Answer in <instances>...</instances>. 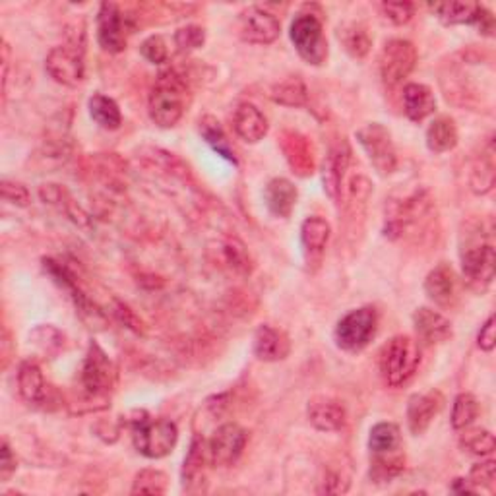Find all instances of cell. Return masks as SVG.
Instances as JSON below:
<instances>
[{
    "label": "cell",
    "mask_w": 496,
    "mask_h": 496,
    "mask_svg": "<svg viewBox=\"0 0 496 496\" xmlns=\"http://www.w3.org/2000/svg\"><path fill=\"white\" fill-rule=\"evenodd\" d=\"M186 84L175 70L159 72L151 87L148 111L150 118L159 128H173L186 111Z\"/></svg>",
    "instance_id": "cell-1"
},
{
    "label": "cell",
    "mask_w": 496,
    "mask_h": 496,
    "mask_svg": "<svg viewBox=\"0 0 496 496\" xmlns=\"http://www.w3.org/2000/svg\"><path fill=\"white\" fill-rule=\"evenodd\" d=\"M419 365H421V349L410 336H395L380 349V377L390 388H400L405 382H410Z\"/></svg>",
    "instance_id": "cell-2"
},
{
    "label": "cell",
    "mask_w": 496,
    "mask_h": 496,
    "mask_svg": "<svg viewBox=\"0 0 496 496\" xmlns=\"http://www.w3.org/2000/svg\"><path fill=\"white\" fill-rule=\"evenodd\" d=\"M130 425L134 448L150 459L169 456L179 440V428L169 419L151 421L146 411H136V419H132Z\"/></svg>",
    "instance_id": "cell-3"
},
{
    "label": "cell",
    "mask_w": 496,
    "mask_h": 496,
    "mask_svg": "<svg viewBox=\"0 0 496 496\" xmlns=\"http://www.w3.org/2000/svg\"><path fill=\"white\" fill-rule=\"evenodd\" d=\"M433 202L427 191H417L411 196L402 198L390 204L386 214L384 233L390 239H407L413 235V231L425 229L428 219L433 215Z\"/></svg>",
    "instance_id": "cell-4"
},
{
    "label": "cell",
    "mask_w": 496,
    "mask_h": 496,
    "mask_svg": "<svg viewBox=\"0 0 496 496\" xmlns=\"http://www.w3.org/2000/svg\"><path fill=\"white\" fill-rule=\"evenodd\" d=\"M80 384L87 402H97L103 407L107 405V398L111 395L117 386V369L113 361L107 357V353L97 344H90V349L85 353Z\"/></svg>",
    "instance_id": "cell-5"
},
{
    "label": "cell",
    "mask_w": 496,
    "mask_h": 496,
    "mask_svg": "<svg viewBox=\"0 0 496 496\" xmlns=\"http://www.w3.org/2000/svg\"><path fill=\"white\" fill-rule=\"evenodd\" d=\"M45 70L51 78L74 87L84 82L85 78V62H84V31L76 33L69 39L66 45L54 47L49 51L45 61Z\"/></svg>",
    "instance_id": "cell-6"
},
{
    "label": "cell",
    "mask_w": 496,
    "mask_h": 496,
    "mask_svg": "<svg viewBox=\"0 0 496 496\" xmlns=\"http://www.w3.org/2000/svg\"><path fill=\"white\" fill-rule=\"evenodd\" d=\"M289 37L293 41V45L299 53V57L313 64L321 66L328 59V41L324 36L322 21L313 12H301L297 14L295 20L291 21L289 28Z\"/></svg>",
    "instance_id": "cell-7"
},
{
    "label": "cell",
    "mask_w": 496,
    "mask_h": 496,
    "mask_svg": "<svg viewBox=\"0 0 496 496\" xmlns=\"http://www.w3.org/2000/svg\"><path fill=\"white\" fill-rule=\"evenodd\" d=\"M378 329V313L374 306H361L346 314L336 326V344L339 349L357 353L365 349Z\"/></svg>",
    "instance_id": "cell-8"
},
{
    "label": "cell",
    "mask_w": 496,
    "mask_h": 496,
    "mask_svg": "<svg viewBox=\"0 0 496 496\" xmlns=\"http://www.w3.org/2000/svg\"><path fill=\"white\" fill-rule=\"evenodd\" d=\"M417 49L407 39H392L386 43L378 59L380 78L388 87L402 85L415 70Z\"/></svg>",
    "instance_id": "cell-9"
},
{
    "label": "cell",
    "mask_w": 496,
    "mask_h": 496,
    "mask_svg": "<svg viewBox=\"0 0 496 496\" xmlns=\"http://www.w3.org/2000/svg\"><path fill=\"white\" fill-rule=\"evenodd\" d=\"M45 270L53 275L54 281H57L61 288L70 293L76 313L80 314L84 324L90 329H103L107 326V316L103 314L102 308H99L90 297H87L82 288L78 285V280L74 278V273L64 266L61 262L54 260H45Z\"/></svg>",
    "instance_id": "cell-10"
},
{
    "label": "cell",
    "mask_w": 496,
    "mask_h": 496,
    "mask_svg": "<svg viewBox=\"0 0 496 496\" xmlns=\"http://www.w3.org/2000/svg\"><path fill=\"white\" fill-rule=\"evenodd\" d=\"M359 144L365 150L372 167L382 176H388L398 167V153H395L390 130L380 123H370L357 132Z\"/></svg>",
    "instance_id": "cell-11"
},
{
    "label": "cell",
    "mask_w": 496,
    "mask_h": 496,
    "mask_svg": "<svg viewBox=\"0 0 496 496\" xmlns=\"http://www.w3.org/2000/svg\"><path fill=\"white\" fill-rule=\"evenodd\" d=\"M128 16L115 3H103L97 12V41L107 53H123L128 43Z\"/></svg>",
    "instance_id": "cell-12"
},
{
    "label": "cell",
    "mask_w": 496,
    "mask_h": 496,
    "mask_svg": "<svg viewBox=\"0 0 496 496\" xmlns=\"http://www.w3.org/2000/svg\"><path fill=\"white\" fill-rule=\"evenodd\" d=\"M461 270H464L469 285L481 288V291L487 289L496 272V252L492 242L481 240L461 250Z\"/></svg>",
    "instance_id": "cell-13"
},
{
    "label": "cell",
    "mask_w": 496,
    "mask_h": 496,
    "mask_svg": "<svg viewBox=\"0 0 496 496\" xmlns=\"http://www.w3.org/2000/svg\"><path fill=\"white\" fill-rule=\"evenodd\" d=\"M247 444V431L237 423H225L217 428L214 436L207 440V450H209V459L212 466L227 468L233 466L235 461L240 458L242 450Z\"/></svg>",
    "instance_id": "cell-14"
},
{
    "label": "cell",
    "mask_w": 496,
    "mask_h": 496,
    "mask_svg": "<svg viewBox=\"0 0 496 496\" xmlns=\"http://www.w3.org/2000/svg\"><path fill=\"white\" fill-rule=\"evenodd\" d=\"M240 37L252 45H270L280 37L281 24L275 14L260 6H250L240 14Z\"/></svg>",
    "instance_id": "cell-15"
},
{
    "label": "cell",
    "mask_w": 496,
    "mask_h": 496,
    "mask_svg": "<svg viewBox=\"0 0 496 496\" xmlns=\"http://www.w3.org/2000/svg\"><path fill=\"white\" fill-rule=\"evenodd\" d=\"M444 398L438 390H431L427 394H415L407 403V425L413 435H425L427 428L431 427L435 417L443 411Z\"/></svg>",
    "instance_id": "cell-16"
},
{
    "label": "cell",
    "mask_w": 496,
    "mask_h": 496,
    "mask_svg": "<svg viewBox=\"0 0 496 496\" xmlns=\"http://www.w3.org/2000/svg\"><path fill=\"white\" fill-rule=\"evenodd\" d=\"M306 415L311 425L322 433L341 431L347 423L346 407L334 398H326V395H318V398L308 402Z\"/></svg>",
    "instance_id": "cell-17"
},
{
    "label": "cell",
    "mask_w": 496,
    "mask_h": 496,
    "mask_svg": "<svg viewBox=\"0 0 496 496\" xmlns=\"http://www.w3.org/2000/svg\"><path fill=\"white\" fill-rule=\"evenodd\" d=\"M351 161V148L346 140H339L337 144L329 148L328 156L322 163V183L326 194L337 200L341 192V184H344V176L349 169Z\"/></svg>",
    "instance_id": "cell-18"
},
{
    "label": "cell",
    "mask_w": 496,
    "mask_h": 496,
    "mask_svg": "<svg viewBox=\"0 0 496 496\" xmlns=\"http://www.w3.org/2000/svg\"><path fill=\"white\" fill-rule=\"evenodd\" d=\"M281 150L285 153V159L289 161L291 169L299 176L313 175L316 169L314 150L311 140L299 134V132L285 130L281 136Z\"/></svg>",
    "instance_id": "cell-19"
},
{
    "label": "cell",
    "mask_w": 496,
    "mask_h": 496,
    "mask_svg": "<svg viewBox=\"0 0 496 496\" xmlns=\"http://www.w3.org/2000/svg\"><path fill=\"white\" fill-rule=\"evenodd\" d=\"M425 293L435 305L450 308L458 299V278L448 264H440L425 280Z\"/></svg>",
    "instance_id": "cell-20"
},
{
    "label": "cell",
    "mask_w": 496,
    "mask_h": 496,
    "mask_svg": "<svg viewBox=\"0 0 496 496\" xmlns=\"http://www.w3.org/2000/svg\"><path fill=\"white\" fill-rule=\"evenodd\" d=\"M291 341L281 329L264 324L255 334V355L264 362H278L289 355Z\"/></svg>",
    "instance_id": "cell-21"
},
{
    "label": "cell",
    "mask_w": 496,
    "mask_h": 496,
    "mask_svg": "<svg viewBox=\"0 0 496 496\" xmlns=\"http://www.w3.org/2000/svg\"><path fill=\"white\" fill-rule=\"evenodd\" d=\"M233 128L242 142L258 144L268 134V118L256 105L240 103L233 115Z\"/></svg>",
    "instance_id": "cell-22"
},
{
    "label": "cell",
    "mask_w": 496,
    "mask_h": 496,
    "mask_svg": "<svg viewBox=\"0 0 496 496\" xmlns=\"http://www.w3.org/2000/svg\"><path fill=\"white\" fill-rule=\"evenodd\" d=\"M207 464H212V459H209L207 443L200 435H196L192 438L191 450H189V454H186L184 464H183L184 489L192 491L194 487H200L207 476Z\"/></svg>",
    "instance_id": "cell-23"
},
{
    "label": "cell",
    "mask_w": 496,
    "mask_h": 496,
    "mask_svg": "<svg viewBox=\"0 0 496 496\" xmlns=\"http://www.w3.org/2000/svg\"><path fill=\"white\" fill-rule=\"evenodd\" d=\"M413 324L419 337H421L425 344H443L448 337H451V324L444 314H440L433 308H417L413 314Z\"/></svg>",
    "instance_id": "cell-24"
},
{
    "label": "cell",
    "mask_w": 496,
    "mask_h": 496,
    "mask_svg": "<svg viewBox=\"0 0 496 496\" xmlns=\"http://www.w3.org/2000/svg\"><path fill=\"white\" fill-rule=\"evenodd\" d=\"M297 198H299V192L288 179H272L264 189V202H266L270 214L281 219L291 215L297 206Z\"/></svg>",
    "instance_id": "cell-25"
},
{
    "label": "cell",
    "mask_w": 496,
    "mask_h": 496,
    "mask_svg": "<svg viewBox=\"0 0 496 496\" xmlns=\"http://www.w3.org/2000/svg\"><path fill=\"white\" fill-rule=\"evenodd\" d=\"M403 109L407 118L413 123H421L427 117H431L436 109L435 94L425 84H407L403 87Z\"/></svg>",
    "instance_id": "cell-26"
},
{
    "label": "cell",
    "mask_w": 496,
    "mask_h": 496,
    "mask_svg": "<svg viewBox=\"0 0 496 496\" xmlns=\"http://www.w3.org/2000/svg\"><path fill=\"white\" fill-rule=\"evenodd\" d=\"M18 392L28 403L39 405L47 402V384L36 361H26L20 365Z\"/></svg>",
    "instance_id": "cell-27"
},
{
    "label": "cell",
    "mask_w": 496,
    "mask_h": 496,
    "mask_svg": "<svg viewBox=\"0 0 496 496\" xmlns=\"http://www.w3.org/2000/svg\"><path fill=\"white\" fill-rule=\"evenodd\" d=\"M427 146L435 153H446L458 146V126L446 115L435 118L427 128Z\"/></svg>",
    "instance_id": "cell-28"
},
{
    "label": "cell",
    "mask_w": 496,
    "mask_h": 496,
    "mask_svg": "<svg viewBox=\"0 0 496 496\" xmlns=\"http://www.w3.org/2000/svg\"><path fill=\"white\" fill-rule=\"evenodd\" d=\"M39 196H41V200L45 202V204L59 206L62 212L69 215L76 225L85 227L87 224H90V217H87V214L84 212V209L72 200L70 194L66 192L62 186H59V184H43L41 189H39Z\"/></svg>",
    "instance_id": "cell-29"
},
{
    "label": "cell",
    "mask_w": 496,
    "mask_h": 496,
    "mask_svg": "<svg viewBox=\"0 0 496 496\" xmlns=\"http://www.w3.org/2000/svg\"><path fill=\"white\" fill-rule=\"evenodd\" d=\"M433 12L446 26H476L481 4L477 3H438L433 4Z\"/></svg>",
    "instance_id": "cell-30"
},
{
    "label": "cell",
    "mask_w": 496,
    "mask_h": 496,
    "mask_svg": "<svg viewBox=\"0 0 496 496\" xmlns=\"http://www.w3.org/2000/svg\"><path fill=\"white\" fill-rule=\"evenodd\" d=\"M329 233H332V229H329V224L324 217L314 215L305 219L301 225V242L308 255L321 256L329 240Z\"/></svg>",
    "instance_id": "cell-31"
},
{
    "label": "cell",
    "mask_w": 496,
    "mask_h": 496,
    "mask_svg": "<svg viewBox=\"0 0 496 496\" xmlns=\"http://www.w3.org/2000/svg\"><path fill=\"white\" fill-rule=\"evenodd\" d=\"M402 446L400 427L394 423H378L372 427L369 436V448L374 456L394 454Z\"/></svg>",
    "instance_id": "cell-32"
},
{
    "label": "cell",
    "mask_w": 496,
    "mask_h": 496,
    "mask_svg": "<svg viewBox=\"0 0 496 496\" xmlns=\"http://www.w3.org/2000/svg\"><path fill=\"white\" fill-rule=\"evenodd\" d=\"M200 134L207 142V146H212V150L217 153V156H222L231 163H237L235 150L231 146L225 130L222 128V125H219L217 118L204 117L200 120Z\"/></svg>",
    "instance_id": "cell-33"
},
{
    "label": "cell",
    "mask_w": 496,
    "mask_h": 496,
    "mask_svg": "<svg viewBox=\"0 0 496 496\" xmlns=\"http://www.w3.org/2000/svg\"><path fill=\"white\" fill-rule=\"evenodd\" d=\"M90 115L105 130H117L123 125V115H120V109L115 99L102 94H95L90 99Z\"/></svg>",
    "instance_id": "cell-34"
},
{
    "label": "cell",
    "mask_w": 496,
    "mask_h": 496,
    "mask_svg": "<svg viewBox=\"0 0 496 496\" xmlns=\"http://www.w3.org/2000/svg\"><path fill=\"white\" fill-rule=\"evenodd\" d=\"M339 41L353 59H365L372 45L367 28L362 24H357V21H353V24H347L339 29Z\"/></svg>",
    "instance_id": "cell-35"
},
{
    "label": "cell",
    "mask_w": 496,
    "mask_h": 496,
    "mask_svg": "<svg viewBox=\"0 0 496 496\" xmlns=\"http://www.w3.org/2000/svg\"><path fill=\"white\" fill-rule=\"evenodd\" d=\"M222 255H224V262L227 264L231 272H235L239 275H250L252 270H255V262H252L247 247L235 237L227 239L224 242Z\"/></svg>",
    "instance_id": "cell-36"
},
{
    "label": "cell",
    "mask_w": 496,
    "mask_h": 496,
    "mask_svg": "<svg viewBox=\"0 0 496 496\" xmlns=\"http://www.w3.org/2000/svg\"><path fill=\"white\" fill-rule=\"evenodd\" d=\"M272 99L283 107H305L308 102V90L301 78H289L273 87Z\"/></svg>",
    "instance_id": "cell-37"
},
{
    "label": "cell",
    "mask_w": 496,
    "mask_h": 496,
    "mask_svg": "<svg viewBox=\"0 0 496 496\" xmlns=\"http://www.w3.org/2000/svg\"><path fill=\"white\" fill-rule=\"evenodd\" d=\"M459 444L461 448L468 450L469 454L484 458V456H491L494 451L496 440L494 435L487 431V428H469V431L461 435Z\"/></svg>",
    "instance_id": "cell-38"
},
{
    "label": "cell",
    "mask_w": 496,
    "mask_h": 496,
    "mask_svg": "<svg viewBox=\"0 0 496 496\" xmlns=\"http://www.w3.org/2000/svg\"><path fill=\"white\" fill-rule=\"evenodd\" d=\"M479 415V402L473 394H459L458 398L454 400V407H451V427L456 431H461V428H468L473 421H476Z\"/></svg>",
    "instance_id": "cell-39"
},
{
    "label": "cell",
    "mask_w": 496,
    "mask_h": 496,
    "mask_svg": "<svg viewBox=\"0 0 496 496\" xmlns=\"http://www.w3.org/2000/svg\"><path fill=\"white\" fill-rule=\"evenodd\" d=\"M492 144L489 146V153L483 156L471 171V189L476 194H487L494 186V161H492Z\"/></svg>",
    "instance_id": "cell-40"
},
{
    "label": "cell",
    "mask_w": 496,
    "mask_h": 496,
    "mask_svg": "<svg viewBox=\"0 0 496 496\" xmlns=\"http://www.w3.org/2000/svg\"><path fill=\"white\" fill-rule=\"evenodd\" d=\"M169 477L159 469H142L134 484H132V494H165L167 492Z\"/></svg>",
    "instance_id": "cell-41"
},
{
    "label": "cell",
    "mask_w": 496,
    "mask_h": 496,
    "mask_svg": "<svg viewBox=\"0 0 496 496\" xmlns=\"http://www.w3.org/2000/svg\"><path fill=\"white\" fill-rule=\"evenodd\" d=\"M405 468V458L400 451L394 454H384V456H374L372 468H370V477L374 481H390L395 476H400Z\"/></svg>",
    "instance_id": "cell-42"
},
{
    "label": "cell",
    "mask_w": 496,
    "mask_h": 496,
    "mask_svg": "<svg viewBox=\"0 0 496 496\" xmlns=\"http://www.w3.org/2000/svg\"><path fill=\"white\" fill-rule=\"evenodd\" d=\"M206 41V31L200 26H186L176 29L175 33V45L181 53H191L200 49Z\"/></svg>",
    "instance_id": "cell-43"
},
{
    "label": "cell",
    "mask_w": 496,
    "mask_h": 496,
    "mask_svg": "<svg viewBox=\"0 0 496 496\" xmlns=\"http://www.w3.org/2000/svg\"><path fill=\"white\" fill-rule=\"evenodd\" d=\"M469 483L476 489H489L494 491V483H496V464L494 459H487L481 461V464H476L469 471Z\"/></svg>",
    "instance_id": "cell-44"
},
{
    "label": "cell",
    "mask_w": 496,
    "mask_h": 496,
    "mask_svg": "<svg viewBox=\"0 0 496 496\" xmlns=\"http://www.w3.org/2000/svg\"><path fill=\"white\" fill-rule=\"evenodd\" d=\"M140 53H142V57L151 64H163L169 57L167 43H165V39L161 36H150L148 39L142 41Z\"/></svg>",
    "instance_id": "cell-45"
},
{
    "label": "cell",
    "mask_w": 496,
    "mask_h": 496,
    "mask_svg": "<svg viewBox=\"0 0 496 496\" xmlns=\"http://www.w3.org/2000/svg\"><path fill=\"white\" fill-rule=\"evenodd\" d=\"M0 191H3L4 202L12 204L16 207H26L31 202V194L28 191V186L21 184V183L3 181V184H0Z\"/></svg>",
    "instance_id": "cell-46"
},
{
    "label": "cell",
    "mask_w": 496,
    "mask_h": 496,
    "mask_svg": "<svg viewBox=\"0 0 496 496\" xmlns=\"http://www.w3.org/2000/svg\"><path fill=\"white\" fill-rule=\"evenodd\" d=\"M380 10L386 20H390L394 26H403L415 14V6L411 3H382Z\"/></svg>",
    "instance_id": "cell-47"
},
{
    "label": "cell",
    "mask_w": 496,
    "mask_h": 496,
    "mask_svg": "<svg viewBox=\"0 0 496 496\" xmlns=\"http://www.w3.org/2000/svg\"><path fill=\"white\" fill-rule=\"evenodd\" d=\"M115 316L118 318L120 322H123L126 328H130L132 332L136 334H144V322L140 321V318L134 314L130 306H126L125 303H115Z\"/></svg>",
    "instance_id": "cell-48"
},
{
    "label": "cell",
    "mask_w": 496,
    "mask_h": 496,
    "mask_svg": "<svg viewBox=\"0 0 496 496\" xmlns=\"http://www.w3.org/2000/svg\"><path fill=\"white\" fill-rule=\"evenodd\" d=\"M347 489H349V481L341 476L339 471H328L322 481V487L318 489V492L341 494V492H347Z\"/></svg>",
    "instance_id": "cell-49"
},
{
    "label": "cell",
    "mask_w": 496,
    "mask_h": 496,
    "mask_svg": "<svg viewBox=\"0 0 496 496\" xmlns=\"http://www.w3.org/2000/svg\"><path fill=\"white\" fill-rule=\"evenodd\" d=\"M477 346L483 351H492L496 346V326H494V316H489L487 322H484L479 329L477 336Z\"/></svg>",
    "instance_id": "cell-50"
},
{
    "label": "cell",
    "mask_w": 496,
    "mask_h": 496,
    "mask_svg": "<svg viewBox=\"0 0 496 496\" xmlns=\"http://www.w3.org/2000/svg\"><path fill=\"white\" fill-rule=\"evenodd\" d=\"M18 464H16V456L12 454V450H10L8 443L4 440L3 443V450H0V479L8 481L10 476L16 471Z\"/></svg>",
    "instance_id": "cell-51"
},
{
    "label": "cell",
    "mask_w": 496,
    "mask_h": 496,
    "mask_svg": "<svg viewBox=\"0 0 496 496\" xmlns=\"http://www.w3.org/2000/svg\"><path fill=\"white\" fill-rule=\"evenodd\" d=\"M476 26L479 28V33H483V36H487V37H491L494 33V16L484 6H481V10H479Z\"/></svg>",
    "instance_id": "cell-52"
},
{
    "label": "cell",
    "mask_w": 496,
    "mask_h": 496,
    "mask_svg": "<svg viewBox=\"0 0 496 496\" xmlns=\"http://www.w3.org/2000/svg\"><path fill=\"white\" fill-rule=\"evenodd\" d=\"M451 491L459 494H473L477 489L473 487L469 479H454V483H451Z\"/></svg>",
    "instance_id": "cell-53"
},
{
    "label": "cell",
    "mask_w": 496,
    "mask_h": 496,
    "mask_svg": "<svg viewBox=\"0 0 496 496\" xmlns=\"http://www.w3.org/2000/svg\"><path fill=\"white\" fill-rule=\"evenodd\" d=\"M8 69H10V47H8L6 41H3V92H6Z\"/></svg>",
    "instance_id": "cell-54"
}]
</instances>
